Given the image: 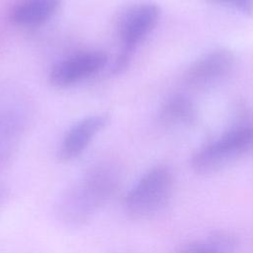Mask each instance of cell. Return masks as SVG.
Listing matches in <instances>:
<instances>
[{
  "label": "cell",
  "instance_id": "cell-13",
  "mask_svg": "<svg viewBox=\"0 0 253 253\" xmlns=\"http://www.w3.org/2000/svg\"><path fill=\"white\" fill-rule=\"evenodd\" d=\"M2 198H3V190L0 189V201H1Z\"/></svg>",
  "mask_w": 253,
  "mask_h": 253
},
{
  "label": "cell",
  "instance_id": "cell-6",
  "mask_svg": "<svg viewBox=\"0 0 253 253\" xmlns=\"http://www.w3.org/2000/svg\"><path fill=\"white\" fill-rule=\"evenodd\" d=\"M111 121L109 114H96L75 123L63 136L58 148L61 161H71L78 157L90 144L94 136L104 129Z\"/></svg>",
  "mask_w": 253,
  "mask_h": 253
},
{
  "label": "cell",
  "instance_id": "cell-7",
  "mask_svg": "<svg viewBox=\"0 0 253 253\" xmlns=\"http://www.w3.org/2000/svg\"><path fill=\"white\" fill-rule=\"evenodd\" d=\"M235 62L233 53L227 49L211 51L190 66L185 75L186 83L192 87H206L226 77Z\"/></svg>",
  "mask_w": 253,
  "mask_h": 253
},
{
  "label": "cell",
  "instance_id": "cell-1",
  "mask_svg": "<svg viewBox=\"0 0 253 253\" xmlns=\"http://www.w3.org/2000/svg\"><path fill=\"white\" fill-rule=\"evenodd\" d=\"M120 183L121 173L114 165L94 166L61 194L55 205L57 218L68 227L84 225L114 196Z\"/></svg>",
  "mask_w": 253,
  "mask_h": 253
},
{
  "label": "cell",
  "instance_id": "cell-2",
  "mask_svg": "<svg viewBox=\"0 0 253 253\" xmlns=\"http://www.w3.org/2000/svg\"><path fill=\"white\" fill-rule=\"evenodd\" d=\"M174 187V176L169 168L155 166L149 169L126 195V213L138 220L155 216L171 202Z\"/></svg>",
  "mask_w": 253,
  "mask_h": 253
},
{
  "label": "cell",
  "instance_id": "cell-5",
  "mask_svg": "<svg viewBox=\"0 0 253 253\" xmlns=\"http://www.w3.org/2000/svg\"><path fill=\"white\" fill-rule=\"evenodd\" d=\"M107 62L108 55L103 51L79 52L54 64L49 71L48 79L55 87H67L95 74Z\"/></svg>",
  "mask_w": 253,
  "mask_h": 253
},
{
  "label": "cell",
  "instance_id": "cell-4",
  "mask_svg": "<svg viewBox=\"0 0 253 253\" xmlns=\"http://www.w3.org/2000/svg\"><path fill=\"white\" fill-rule=\"evenodd\" d=\"M160 16L154 3H141L128 8L118 23V35L122 43L121 54L130 57L136 45L153 30Z\"/></svg>",
  "mask_w": 253,
  "mask_h": 253
},
{
  "label": "cell",
  "instance_id": "cell-3",
  "mask_svg": "<svg viewBox=\"0 0 253 253\" xmlns=\"http://www.w3.org/2000/svg\"><path fill=\"white\" fill-rule=\"evenodd\" d=\"M253 149V124L238 125L197 150L191 167L198 174L214 173Z\"/></svg>",
  "mask_w": 253,
  "mask_h": 253
},
{
  "label": "cell",
  "instance_id": "cell-8",
  "mask_svg": "<svg viewBox=\"0 0 253 253\" xmlns=\"http://www.w3.org/2000/svg\"><path fill=\"white\" fill-rule=\"evenodd\" d=\"M60 0H21L10 12V20L21 27H34L50 19Z\"/></svg>",
  "mask_w": 253,
  "mask_h": 253
},
{
  "label": "cell",
  "instance_id": "cell-11",
  "mask_svg": "<svg viewBox=\"0 0 253 253\" xmlns=\"http://www.w3.org/2000/svg\"><path fill=\"white\" fill-rule=\"evenodd\" d=\"M234 240L225 233H214L207 239L194 240L181 246L176 253H233Z\"/></svg>",
  "mask_w": 253,
  "mask_h": 253
},
{
  "label": "cell",
  "instance_id": "cell-12",
  "mask_svg": "<svg viewBox=\"0 0 253 253\" xmlns=\"http://www.w3.org/2000/svg\"><path fill=\"white\" fill-rule=\"evenodd\" d=\"M215 3L232 6L245 14H253V0H211Z\"/></svg>",
  "mask_w": 253,
  "mask_h": 253
},
{
  "label": "cell",
  "instance_id": "cell-10",
  "mask_svg": "<svg viewBox=\"0 0 253 253\" xmlns=\"http://www.w3.org/2000/svg\"><path fill=\"white\" fill-rule=\"evenodd\" d=\"M194 104L184 96H174L167 100L160 112V119L166 126H187L196 119Z\"/></svg>",
  "mask_w": 253,
  "mask_h": 253
},
{
  "label": "cell",
  "instance_id": "cell-9",
  "mask_svg": "<svg viewBox=\"0 0 253 253\" xmlns=\"http://www.w3.org/2000/svg\"><path fill=\"white\" fill-rule=\"evenodd\" d=\"M24 130L21 114L13 110L0 113V170L11 160Z\"/></svg>",
  "mask_w": 253,
  "mask_h": 253
}]
</instances>
